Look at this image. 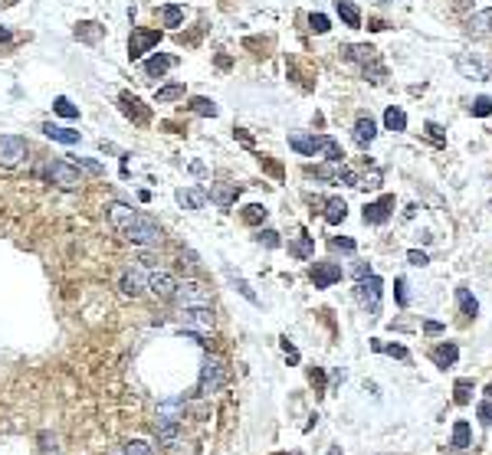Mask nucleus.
<instances>
[{
	"mask_svg": "<svg viewBox=\"0 0 492 455\" xmlns=\"http://www.w3.org/2000/svg\"><path fill=\"white\" fill-rule=\"evenodd\" d=\"M230 380V373H226V364L224 357H217V354H207L204 357V364H200V377H197V393L204 399H210L213 393H220Z\"/></svg>",
	"mask_w": 492,
	"mask_h": 455,
	"instance_id": "obj_1",
	"label": "nucleus"
},
{
	"mask_svg": "<svg viewBox=\"0 0 492 455\" xmlns=\"http://www.w3.org/2000/svg\"><path fill=\"white\" fill-rule=\"evenodd\" d=\"M121 236L132 243V246H141V249H151V246H161V239H164V233H161V226L151 220L148 213H134V220L121 230Z\"/></svg>",
	"mask_w": 492,
	"mask_h": 455,
	"instance_id": "obj_2",
	"label": "nucleus"
},
{
	"mask_svg": "<svg viewBox=\"0 0 492 455\" xmlns=\"http://www.w3.org/2000/svg\"><path fill=\"white\" fill-rule=\"evenodd\" d=\"M178 308H207L210 302H213V292H210L204 282L197 279H184L178 282V288H174V298H171Z\"/></svg>",
	"mask_w": 492,
	"mask_h": 455,
	"instance_id": "obj_3",
	"label": "nucleus"
},
{
	"mask_svg": "<svg viewBox=\"0 0 492 455\" xmlns=\"http://www.w3.org/2000/svg\"><path fill=\"white\" fill-rule=\"evenodd\" d=\"M40 177H43L46 184L62 187V190H79V187H82V174H79V167L69 161H49L43 171H40Z\"/></svg>",
	"mask_w": 492,
	"mask_h": 455,
	"instance_id": "obj_4",
	"label": "nucleus"
},
{
	"mask_svg": "<svg viewBox=\"0 0 492 455\" xmlns=\"http://www.w3.org/2000/svg\"><path fill=\"white\" fill-rule=\"evenodd\" d=\"M355 295H358V302L364 305V308L371 311V315H377L381 311V295H384V282L377 279V275H368V279H361L358 285H355Z\"/></svg>",
	"mask_w": 492,
	"mask_h": 455,
	"instance_id": "obj_5",
	"label": "nucleus"
},
{
	"mask_svg": "<svg viewBox=\"0 0 492 455\" xmlns=\"http://www.w3.org/2000/svg\"><path fill=\"white\" fill-rule=\"evenodd\" d=\"M344 56L355 59V62H361L364 69L371 66L374 82H381V79H384V66L377 62V49H374V46H368V43H351V46H344Z\"/></svg>",
	"mask_w": 492,
	"mask_h": 455,
	"instance_id": "obj_6",
	"label": "nucleus"
},
{
	"mask_svg": "<svg viewBox=\"0 0 492 455\" xmlns=\"http://www.w3.org/2000/svg\"><path fill=\"white\" fill-rule=\"evenodd\" d=\"M27 158V141L20 134H0V167H16Z\"/></svg>",
	"mask_w": 492,
	"mask_h": 455,
	"instance_id": "obj_7",
	"label": "nucleus"
},
{
	"mask_svg": "<svg viewBox=\"0 0 492 455\" xmlns=\"http://www.w3.org/2000/svg\"><path fill=\"white\" fill-rule=\"evenodd\" d=\"M174 288H178V279L167 272V269H148V292L158 298V302H171L174 298Z\"/></svg>",
	"mask_w": 492,
	"mask_h": 455,
	"instance_id": "obj_8",
	"label": "nucleus"
},
{
	"mask_svg": "<svg viewBox=\"0 0 492 455\" xmlns=\"http://www.w3.org/2000/svg\"><path fill=\"white\" fill-rule=\"evenodd\" d=\"M119 288L125 295H132V298H138V295H145L148 292V269L145 265H128L125 272H121V279H119Z\"/></svg>",
	"mask_w": 492,
	"mask_h": 455,
	"instance_id": "obj_9",
	"label": "nucleus"
},
{
	"mask_svg": "<svg viewBox=\"0 0 492 455\" xmlns=\"http://www.w3.org/2000/svg\"><path fill=\"white\" fill-rule=\"evenodd\" d=\"M161 43V29H141L134 27L132 36H128V56L132 59H141L145 53H151L154 46Z\"/></svg>",
	"mask_w": 492,
	"mask_h": 455,
	"instance_id": "obj_10",
	"label": "nucleus"
},
{
	"mask_svg": "<svg viewBox=\"0 0 492 455\" xmlns=\"http://www.w3.org/2000/svg\"><path fill=\"white\" fill-rule=\"evenodd\" d=\"M466 33H469L473 40H492V7L469 14V20H466Z\"/></svg>",
	"mask_w": 492,
	"mask_h": 455,
	"instance_id": "obj_11",
	"label": "nucleus"
},
{
	"mask_svg": "<svg viewBox=\"0 0 492 455\" xmlns=\"http://www.w3.org/2000/svg\"><path fill=\"white\" fill-rule=\"evenodd\" d=\"M342 265L335 262H315L312 265V285L315 288H331L335 282H342Z\"/></svg>",
	"mask_w": 492,
	"mask_h": 455,
	"instance_id": "obj_12",
	"label": "nucleus"
},
{
	"mask_svg": "<svg viewBox=\"0 0 492 455\" xmlns=\"http://www.w3.org/2000/svg\"><path fill=\"white\" fill-rule=\"evenodd\" d=\"M390 213H394V197L384 193L381 200H374V204L364 206V223H374V226H381V223L390 220Z\"/></svg>",
	"mask_w": 492,
	"mask_h": 455,
	"instance_id": "obj_13",
	"label": "nucleus"
},
{
	"mask_svg": "<svg viewBox=\"0 0 492 455\" xmlns=\"http://www.w3.org/2000/svg\"><path fill=\"white\" fill-rule=\"evenodd\" d=\"M322 145H325V134H292L289 138V147L298 151L302 158H315L322 151Z\"/></svg>",
	"mask_w": 492,
	"mask_h": 455,
	"instance_id": "obj_14",
	"label": "nucleus"
},
{
	"mask_svg": "<svg viewBox=\"0 0 492 455\" xmlns=\"http://www.w3.org/2000/svg\"><path fill=\"white\" fill-rule=\"evenodd\" d=\"M180 321L184 328H197V331H210L213 328V308H180Z\"/></svg>",
	"mask_w": 492,
	"mask_h": 455,
	"instance_id": "obj_15",
	"label": "nucleus"
},
{
	"mask_svg": "<svg viewBox=\"0 0 492 455\" xmlns=\"http://www.w3.org/2000/svg\"><path fill=\"white\" fill-rule=\"evenodd\" d=\"M119 102H121V112H125L128 118H134L138 125H148V121H151V112H148V108H145L141 102H138L134 95H128V92H121V95H119Z\"/></svg>",
	"mask_w": 492,
	"mask_h": 455,
	"instance_id": "obj_16",
	"label": "nucleus"
},
{
	"mask_svg": "<svg viewBox=\"0 0 492 455\" xmlns=\"http://www.w3.org/2000/svg\"><path fill=\"white\" fill-rule=\"evenodd\" d=\"M207 200H210V193H207V187H187V190H178V204L180 206H187V210H204L207 206Z\"/></svg>",
	"mask_w": 492,
	"mask_h": 455,
	"instance_id": "obj_17",
	"label": "nucleus"
},
{
	"mask_svg": "<svg viewBox=\"0 0 492 455\" xmlns=\"http://www.w3.org/2000/svg\"><path fill=\"white\" fill-rule=\"evenodd\" d=\"M134 213H138V210H132L128 204H119V200H115V204H108V210H105L108 223H112V226H115L119 233L125 230V226H128V223L134 220Z\"/></svg>",
	"mask_w": 492,
	"mask_h": 455,
	"instance_id": "obj_18",
	"label": "nucleus"
},
{
	"mask_svg": "<svg viewBox=\"0 0 492 455\" xmlns=\"http://www.w3.org/2000/svg\"><path fill=\"white\" fill-rule=\"evenodd\" d=\"M184 413H187V399L184 397H174V399H164V403H158V419H174V423H180L184 419Z\"/></svg>",
	"mask_w": 492,
	"mask_h": 455,
	"instance_id": "obj_19",
	"label": "nucleus"
},
{
	"mask_svg": "<svg viewBox=\"0 0 492 455\" xmlns=\"http://www.w3.org/2000/svg\"><path fill=\"white\" fill-rule=\"evenodd\" d=\"M207 193H210V200H213V204L224 206V210H226V206L237 204L239 187H237V184H210V190H207Z\"/></svg>",
	"mask_w": 492,
	"mask_h": 455,
	"instance_id": "obj_20",
	"label": "nucleus"
},
{
	"mask_svg": "<svg viewBox=\"0 0 492 455\" xmlns=\"http://www.w3.org/2000/svg\"><path fill=\"white\" fill-rule=\"evenodd\" d=\"M154 436H158L161 445H178L180 423H174V419H154Z\"/></svg>",
	"mask_w": 492,
	"mask_h": 455,
	"instance_id": "obj_21",
	"label": "nucleus"
},
{
	"mask_svg": "<svg viewBox=\"0 0 492 455\" xmlns=\"http://www.w3.org/2000/svg\"><path fill=\"white\" fill-rule=\"evenodd\" d=\"M40 132H43L49 141H60V145H79V132L66 128V125H53V121H46Z\"/></svg>",
	"mask_w": 492,
	"mask_h": 455,
	"instance_id": "obj_22",
	"label": "nucleus"
},
{
	"mask_svg": "<svg viewBox=\"0 0 492 455\" xmlns=\"http://www.w3.org/2000/svg\"><path fill=\"white\" fill-rule=\"evenodd\" d=\"M430 357H433V364H436V367H453V364H456V360H460V347H456V344H453V341H447V344H440V347H433L430 351Z\"/></svg>",
	"mask_w": 492,
	"mask_h": 455,
	"instance_id": "obj_23",
	"label": "nucleus"
},
{
	"mask_svg": "<svg viewBox=\"0 0 492 455\" xmlns=\"http://www.w3.org/2000/svg\"><path fill=\"white\" fill-rule=\"evenodd\" d=\"M174 62H178V59L167 56V53H154V56L145 62V75H148V79H164V73H167Z\"/></svg>",
	"mask_w": 492,
	"mask_h": 455,
	"instance_id": "obj_24",
	"label": "nucleus"
},
{
	"mask_svg": "<svg viewBox=\"0 0 492 455\" xmlns=\"http://www.w3.org/2000/svg\"><path fill=\"white\" fill-rule=\"evenodd\" d=\"M456 69H460L466 79H486V75H489V73H486V66H482L479 59H469L466 53H460V56H456Z\"/></svg>",
	"mask_w": 492,
	"mask_h": 455,
	"instance_id": "obj_25",
	"label": "nucleus"
},
{
	"mask_svg": "<svg viewBox=\"0 0 492 455\" xmlns=\"http://www.w3.org/2000/svg\"><path fill=\"white\" fill-rule=\"evenodd\" d=\"M344 217H348V204H344L342 197H331L325 204V223L328 226H338V223H344Z\"/></svg>",
	"mask_w": 492,
	"mask_h": 455,
	"instance_id": "obj_26",
	"label": "nucleus"
},
{
	"mask_svg": "<svg viewBox=\"0 0 492 455\" xmlns=\"http://www.w3.org/2000/svg\"><path fill=\"white\" fill-rule=\"evenodd\" d=\"M374 134H377V125H374L371 118L361 115L358 121H355V141H358L361 147H368V145L374 141Z\"/></svg>",
	"mask_w": 492,
	"mask_h": 455,
	"instance_id": "obj_27",
	"label": "nucleus"
},
{
	"mask_svg": "<svg viewBox=\"0 0 492 455\" xmlns=\"http://www.w3.org/2000/svg\"><path fill=\"white\" fill-rule=\"evenodd\" d=\"M335 10H338V16L344 20V27H351V29L361 27V10L351 3V0H338V3H335Z\"/></svg>",
	"mask_w": 492,
	"mask_h": 455,
	"instance_id": "obj_28",
	"label": "nucleus"
},
{
	"mask_svg": "<svg viewBox=\"0 0 492 455\" xmlns=\"http://www.w3.org/2000/svg\"><path fill=\"white\" fill-rule=\"evenodd\" d=\"M384 128H388V132H407V115H403V108H394V105H390L388 112H384Z\"/></svg>",
	"mask_w": 492,
	"mask_h": 455,
	"instance_id": "obj_29",
	"label": "nucleus"
},
{
	"mask_svg": "<svg viewBox=\"0 0 492 455\" xmlns=\"http://www.w3.org/2000/svg\"><path fill=\"white\" fill-rule=\"evenodd\" d=\"M456 302H460V308L466 318H476L479 315V302L469 295V288H456Z\"/></svg>",
	"mask_w": 492,
	"mask_h": 455,
	"instance_id": "obj_30",
	"label": "nucleus"
},
{
	"mask_svg": "<svg viewBox=\"0 0 492 455\" xmlns=\"http://www.w3.org/2000/svg\"><path fill=\"white\" fill-rule=\"evenodd\" d=\"M466 445H469V423H466V419H456V423H453V449L462 452Z\"/></svg>",
	"mask_w": 492,
	"mask_h": 455,
	"instance_id": "obj_31",
	"label": "nucleus"
},
{
	"mask_svg": "<svg viewBox=\"0 0 492 455\" xmlns=\"http://www.w3.org/2000/svg\"><path fill=\"white\" fill-rule=\"evenodd\" d=\"M174 99H184V86H180V82L161 86L158 92H154V102H174Z\"/></svg>",
	"mask_w": 492,
	"mask_h": 455,
	"instance_id": "obj_32",
	"label": "nucleus"
},
{
	"mask_svg": "<svg viewBox=\"0 0 492 455\" xmlns=\"http://www.w3.org/2000/svg\"><path fill=\"white\" fill-rule=\"evenodd\" d=\"M161 16H164V27H180V20H184V7H178V3H167V7H161Z\"/></svg>",
	"mask_w": 492,
	"mask_h": 455,
	"instance_id": "obj_33",
	"label": "nucleus"
},
{
	"mask_svg": "<svg viewBox=\"0 0 492 455\" xmlns=\"http://www.w3.org/2000/svg\"><path fill=\"white\" fill-rule=\"evenodd\" d=\"M53 112H56V115H62V118H79V108H75L66 95H56V99H53Z\"/></svg>",
	"mask_w": 492,
	"mask_h": 455,
	"instance_id": "obj_34",
	"label": "nucleus"
},
{
	"mask_svg": "<svg viewBox=\"0 0 492 455\" xmlns=\"http://www.w3.org/2000/svg\"><path fill=\"white\" fill-rule=\"evenodd\" d=\"M191 108H194L197 115H207V118H217V105L210 102V99H204V95H197V99H191Z\"/></svg>",
	"mask_w": 492,
	"mask_h": 455,
	"instance_id": "obj_35",
	"label": "nucleus"
},
{
	"mask_svg": "<svg viewBox=\"0 0 492 455\" xmlns=\"http://www.w3.org/2000/svg\"><path fill=\"white\" fill-rule=\"evenodd\" d=\"M121 449H125V455H154V445H151V442H145V439L125 442Z\"/></svg>",
	"mask_w": 492,
	"mask_h": 455,
	"instance_id": "obj_36",
	"label": "nucleus"
},
{
	"mask_svg": "<svg viewBox=\"0 0 492 455\" xmlns=\"http://www.w3.org/2000/svg\"><path fill=\"white\" fill-rule=\"evenodd\" d=\"M75 36L86 40V43H95V40L102 36V29H99V23H79V27H75Z\"/></svg>",
	"mask_w": 492,
	"mask_h": 455,
	"instance_id": "obj_37",
	"label": "nucleus"
},
{
	"mask_svg": "<svg viewBox=\"0 0 492 455\" xmlns=\"http://www.w3.org/2000/svg\"><path fill=\"white\" fill-rule=\"evenodd\" d=\"M75 167H79V171H86V174H92V177H102L105 174V167L99 161H92V158H75Z\"/></svg>",
	"mask_w": 492,
	"mask_h": 455,
	"instance_id": "obj_38",
	"label": "nucleus"
},
{
	"mask_svg": "<svg viewBox=\"0 0 492 455\" xmlns=\"http://www.w3.org/2000/svg\"><path fill=\"white\" fill-rule=\"evenodd\" d=\"M374 351L390 354V357H397V360H407V347H401V344H384V341H374Z\"/></svg>",
	"mask_w": 492,
	"mask_h": 455,
	"instance_id": "obj_39",
	"label": "nucleus"
},
{
	"mask_svg": "<svg viewBox=\"0 0 492 455\" xmlns=\"http://www.w3.org/2000/svg\"><path fill=\"white\" fill-rule=\"evenodd\" d=\"M469 112H473L476 118H489L492 115V99H489V95H479L476 102L469 105Z\"/></svg>",
	"mask_w": 492,
	"mask_h": 455,
	"instance_id": "obj_40",
	"label": "nucleus"
},
{
	"mask_svg": "<svg viewBox=\"0 0 492 455\" xmlns=\"http://www.w3.org/2000/svg\"><path fill=\"white\" fill-rule=\"evenodd\" d=\"M243 220H246V223H253V226H256V223H263V220H266V206L250 204L246 210H243Z\"/></svg>",
	"mask_w": 492,
	"mask_h": 455,
	"instance_id": "obj_41",
	"label": "nucleus"
},
{
	"mask_svg": "<svg viewBox=\"0 0 492 455\" xmlns=\"http://www.w3.org/2000/svg\"><path fill=\"white\" fill-rule=\"evenodd\" d=\"M256 243H263V246H269V249L283 246V239H279V233H276V230H259V233H256Z\"/></svg>",
	"mask_w": 492,
	"mask_h": 455,
	"instance_id": "obj_42",
	"label": "nucleus"
},
{
	"mask_svg": "<svg viewBox=\"0 0 492 455\" xmlns=\"http://www.w3.org/2000/svg\"><path fill=\"white\" fill-rule=\"evenodd\" d=\"M453 390H456V403H460V406H466V403H469V393H473V380H456V386H453Z\"/></svg>",
	"mask_w": 492,
	"mask_h": 455,
	"instance_id": "obj_43",
	"label": "nucleus"
},
{
	"mask_svg": "<svg viewBox=\"0 0 492 455\" xmlns=\"http://www.w3.org/2000/svg\"><path fill=\"white\" fill-rule=\"evenodd\" d=\"M233 285H237V288H239V295H243V298H246L250 305H259V298H256V292L250 288V282H246V279H239V275H233Z\"/></svg>",
	"mask_w": 492,
	"mask_h": 455,
	"instance_id": "obj_44",
	"label": "nucleus"
},
{
	"mask_svg": "<svg viewBox=\"0 0 492 455\" xmlns=\"http://www.w3.org/2000/svg\"><path fill=\"white\" fill-rule=\"evenodd\" d=\"M289 249H292V256H298V259H309V256H312V239H309V236H302L296 246H289Z\"/></svg>",
	"mask_w": 492,
	"mask_h": 455,
	"instance_id": "obj_45",
	"label": "nucleus"
},
{
	"mask_svg": "<svg viewBox=\"0 0 492 455\" xmlns=\"http://www.w3.org/2000/svg\"><path fill=\"white\" fill-rule=\"evenodd\" d=\"M197 265H200V259H197V252H191V249H180V269H184V272H197Z\"/></svg>",
	"mask_w": 492,
	"mask_h": 455,
	"instance_id": "obj_46",
	"label": "nucleus"
},
{
	"mask_svg": "<svg viewBox=\"0 0 492 455\" xmlns=\"http://www.w3.org/2000/svg\"><path fill=\"white\" fill-rule=\"evenodd\" d=\"M394 295H397V305H401V308H407V305H410V295H407V279L394 282Z\"/></svg>",
	"mask_w": 492,
	"mask_h": 455,
	"instance_id": "obj_47",
	"label": "nucleus"
},
{
	"mask_svg": "<svg viewBox=\"0 0 492 455\" xmlns=\"http://www.w3.org/2000/svg\"><path fill=\"white\" fill-rule=\"evenodd\" d=\"M309 29H312V33H328V16L325 14H312L309 16Z\"/></svg>",
	"mask_w": 492,
	"mask_h": 455,
	"instance_id": "obj_48",
	"label": "nucleus"
},
{
	"mask_svg": "<svg viewBox=\"0 0 492 455\" xmlns=\"http://www.w3.org/2000/svg\"><path fill=\"white\" fill-rule=\"evenodd\" d=\"M40 442H43V455H60V445H56V436H49V432H43V436H40Z\"/></svg>",
	"mask_w": 492,
	"mask_h": 455,
	"instance_id": "obj_49",
	"label": "nucleus"
},
{
	"mask_svg": "<svg viewBox=\"0 0 492 455\" xmlns=\"http://www.w3.org/2000/svg\"><path fill=\"white\" fill-rule=\"evenodd\" d=\"M407 262H410V265H417V269H423V265L430 262V259H427V252H420V249H410V252H407Z\"/></svg>",
	"mask_w": 492,
	"mask_h": 455,
	"instance_id": "obj_50",
	"label": "nucleus"
},
{
	"mask_svg": "<svg viewBox=\"0 0 492 455\" xmlns=\"http://www.w3.org/2000/svg\"><path fill=\"white\" fill-rule=\"evenodd\" d=\"M479 419H482V426H489L492 423V403L486 399V403H479Z\"/></svg>",
	"mask_w": 492,
	"mask_h": 455,
	"instance_id": "obj_51",
	"label": "nucleus"
},
{
	"mask_svg": "<svg viewBox=\"0 0 492 455\" xmlns=\"http://www.w3.org/2000/svg\"><path fill=\"white\" fill-rule=\"evenodd\" d=\"M423 334H430V338L433 334H443V324L440 321H423Z\"/></svg>",
	"mask_w": 492,
	"mask_h": 455,
	"instance_id": "obj_52",
	"label": "nucleus"
},
{
	"mask_svg": "<svg viewBox=\"0 0 492 455\" xmlns=\"http://www.w3.org/2000/svg\"><path fill=\"white\" fill-rule=\"evenodd\" d=\"M331 246H335V249H344V252H355V239H335Z\"/></svg>",
	"mask_w": 492,
	"mask_h": 455,
	"instance_id": "obj_53",
	"label": "nucleus"
},
{
	"mask_svg": "<svg viewBox=\"0 0 492 455\" xmlns=\"http://www.w3.org/2000/svg\"><path fill=\"white\" fill-rule=\"evenodd\" d=\"M368 275H371V265H364V262L355 265V279H358V282H361V279H368Z\"/></svg>",
	"mask_w": 492,
	"mask_h": 455,
	"instance_id": "obj_54",
	"label": "nucleus"
},
{
	"mask_svg": "<svg viewBox=\"0 0 492 455\" xmlns=\"http://www.w3.org/2000/svg\"><path fill=\"white\" fill-rule=\"evenodd\" d=\"M427 132H430L436 141H443V134H440V125H433V121H430V125H427Z\"/></svg>",
	"mask_w": 492,
	"mask_h": 455,
	"instance_id": "obj_55",
	"label": "nucleus"
},
{
	"mask_svg": "<svg viewBox=\"0 0 492 455\" xmlns=\"http://www.w3.org/2000/svg\"><path fill=\"white\" fill-rule=\"evenodd\" d=\"M309 377H312V383H325V373H322V370H309Z\"/></svg>",
	"mask_w": 492,
	"mask_h": 455,
	"instance_id": "obj_56",
	"label": "nucleus"
},
{
	"mask_svg": "<svg viewBox=\"0 0 492 455\" xmlns=\"http://www.w3.org/2000/svg\"><path fill=\"white\" fill-rule=\"evenodd\" d=\"M469 3H473V0H453V7H456V10H466Z\"/></svg>",
	"mask_w": 492,
	"mask_h": 455,
	"instance_id": "obj_57",
	"label": "nucleus"
},
{
	"mask_svg": "<svg viewBox=\"0 0 492 455\" xmlns=\"http://www.w3.org/2000/svg\"><path fill=\"white\" fill-rule=\"evenodd\" d=\"M0 43H10V29L0 27Z\"/></svg>",
	"mask_w": 492,
	"mask_h": 455,
	"instance_id": "obj_58",
	"label": "nucleus"
},
{
	"mask_svg": "<svg viewBox=\"0 0 492 455\" xmlns=\"http://www.w3.org/2000/svg\"><path fill=\"white\" fill-rule=\"evenodd\" d=\"M328 455H342V449H338V445H331V452Z\"/></svg>",
	"mask_w": 492,
	"mask_h": 455,
	"instance_id": "obj_59",
	"label": "nucleus"
},
{
	"mask_svg": "<svg viewBox=\"0 0 492 455\" xmlns=\"http://www.w3.org/2000/svg\"><path fill=\"white\" fill-rule=\"evenodd\" d=\"M486 397H489V399H492V383H489V386H486Z\"/></svg>",
	"mask_w": 492,
	"mask_h": 455,
	"instance_id": "obj_60",
	"label": "nucleus"
},
{
	"mask_svg": "<svg viewBox=\"0 0 492 455\" xmlns=\"http://www.w3.org/2000/svg\"><path fill=\"white\" fill-rule=\"evenodd\" d=\"M381 3H390V0H381Z\"/></svg>",
	"mask_w": 492,
	"mask_h": 455,
	"instance_id": "obj_61",
	"label": "nucleus"
}]
</instances>
